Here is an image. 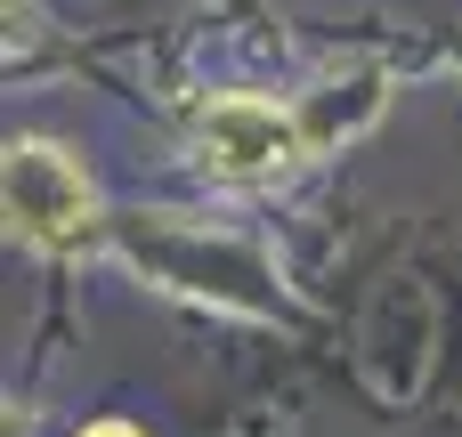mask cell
I'll return each mask as SVG.
<instances>
[{"label": "cell", "mask_w": 462, "mask_h": 437, "mask_svg": "<svg viewBox=\"0 0 462 437\" xmlns=\"http://www.w3.org/2000/svg\"><path fill=\"white\" fill-rule=\"evenodd\" d=\"M195 146H203V162L227 170V178H268V170H284V162L300 154V130H292V114H276V105H260V97H219V105L195 122Z\"/></svg>", "instance_id": "7a4b0ae2"}, {"label": "cell", "mask_w": 462, "mask_h": 437, "mask_svg": "<svg viewBox=\"0 0 462 437\" xmlns=\"http://www.w3.org/2000/svg\"><path fill=\"white\" fill-rule=\"evenodd\" d=\"M0 195H8V219H16V235H24V243H41V251H73V243H89V227H97L89 178H81V170H73L57 146H41V138L8 146Z\"/></svg>", "instance_id": "6da1fadb"}, {"label": "cell", "mask_w": 462, "mask_h": 437, "mask_svg": "<svg viewBox=\"0 0 462 437\" xmlns=\"http://www.w3.org/2000/svg\"><path fill=\"white\" fill-rule=\"evenodd\" d=\"M81 437H146V430H130V422H89Z\"/></svg>", "instance_id": "3957f363"}]
</instances>
